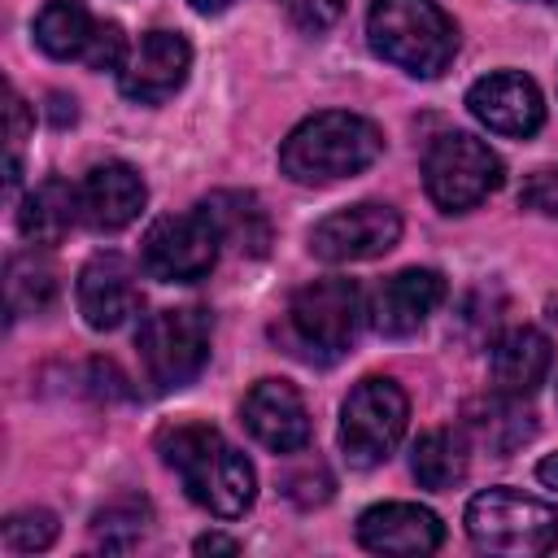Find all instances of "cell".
<instances>
[{
  "mask_svg": "<svg viewBox=\"0 0 558 558\" xmlns=\"http://www.w3.org/2000/svg\"><path fill=\"white\" fill-rule=\"evenodd\" d=\"M161 462L179 475L183 493L214 519H240L257 497L253 462L209 423H174L157 436Z\"/></svg>",
  "mask_w": 558,
  "mask_h": 558,
  "instance_id": "cell-1",
  "label": "cell"
},
{
  "mask_svg": "<svg viewBox=\"0 0 558 558\" xmlns=\"http://www.w3.org/2000/svg\"><path fill=\"white\" fill-rule=\"evenodd\" d=\"M384 153V131L349 109L310 113L279 144V170L301 187H327L362 174Z\"/></svg>",
  "mask_w": 558,
  "mask_h": 558,
  "instance_id": "cell-2",
  "label": "cell"
},
{
  "mask_svg": "<svg viewBox=\"0 0 558 558\" xmlns=\"http://www.w3.org/2000/svg\"><path fill=\"white\" fill-rule=\"evenodd\" d=\"M366 39L388 65L436 78L458 57V26L436 0H375L366 13Z\"/></svg>",
  "mask_w": 558,
  "mask_h": 558,
  "instance_id": "cell-3",
  "label": "cell"
},
{
  "mask_svg": "<svg viewBox=\"0 0 558 558\" xmlns=\"http://www.w3.org/2000/svg\"><path fill=\"white\" fill-rule=\"evenodd\" d=\"M366 314H371L366 296L353 279H340V275L314 279V283L292 292L288 314H283V340L296 357L327 366V362L349 353Z\"/></svg>",
  "mask_w": 558,
  "mask_h": 558,
  "instance_id": "cell-4",
  "label": "cell"
},
{
  "mask_svg": "<svg viewBox=\"0 0 558 558\" xmlns=\"http://www.w3.org/2000/svg\"><path fill=\"white\" fill-rule=\"evenodd\" d=\"M466 536L484 554L536 558L558 545V506L519 488H484L466 501Z\"/></svg>",
  "mask_w": 558,
  "mask_h": 558,
  "instance_id": "cell-5",
  "label": "cell"
},
{
  "mask_svg": "<svg viewBox=\"0 0 558 558\" xmlns=\"http://www.w3.org/2000/svg\"><path fill=\"white\" fill-rule=\"evenodd\" d=\"M501 157L471 131H445L423 153V187L445 214H466L501 187Z\"/></svg>",
  "mask_w": 558,
  "mask_h": 558,
  "instance_id": "cell-6",
  "label": "cell"
},
{
  "mask_svg": "<svg viewBox=\"0 0 558 558\" xmlns=\"http://www.w3.org/2000/svg\"><path fill=\"white\" fill-rule=\"evenodd\" d=\"M209 336H214L209 314L196 310V305H174V310L148 314L140 323V336H135L144 375L161 392L187 388L209 362Z\"/></svg>",
  "mask_w": 558,
  "mask_h": 558,
  "instance_id": "cell-7",
  "label": "cell"
},
{
  "mask_svg": "<svg viewBox=\"0 0 558 558\" xmlns=\"http://www.w3.org/2000/svg\"><path fill=\"white\" fill-rule=\"evenodd\" d=\"M410 397L388 375H366L340 405V449L353 466H379L405 436Z\"/></svg>",
  "mask_w": 558,
  "mask_h": 558,
  "instance_id": "cell-8",
  "label": "cell"
},
{
  "mask_svg": "<svg viewBox=\"0 0 558 558\" xmlns=\"http://www.w3.org/2000/svg\"><path fill=\"white\" fill-rule=\"evenodd\" d=\"M31 31L52 61H78L87 70H118L131 52L122 26L109 17H96L83 0H48L35 13Z\"/></svg>",
  "mask_w": 558,
  "mask_h": 558,
  "instance_id": "cell-9",
  "label": "cell"
},
{
  "mask_svg": "<svg viewBox=\"0 0 558 558\" xmlns=\"http://www.w3.org/2000/svg\"><path fill=\"white\" fill-rule=\"evenodd\" d=\"M222 253V240L214 231V222L205 218V209H187V214H166L144 231L140 244V262L153 279L161 283H196L214 270Z\"/></svg>",
  "mask_w": 558,
  "mask_h": 558,
  "instance_id": "cell-10",
  "label": "cell"
},
{
  "mask_svg": "<svg viewBox=\"0 0 558 558\" xmlns=\"http://www.w3.org/2000/svg\"><path fill=\"white\" fill-rule=\"evenodd\" d=\"M401 240V214L388 201H357L314 222L310 253L318 262L344 266V262H371L388 253Z\"/></svg>",
  "mask_w": 558,
  "mask_h": 558,
  "instance_id": "cell-11",
  "label": "cell"
},
{
  "mask_svg": "<svg viewBox=\"0 0 558 558\" xmlns=\"http://www.w3.org/2000/svg\"><path fill=\"white\" fill-rule=\"evenodd\" d=\"M192 70V44L179 31H148L118 65V92L135 105L170 100Z\"/></svg>",
  "mask_w": 558,
  "mask_h": 558,
  "instance_id": "cell-12",
  "label": "cell"
},
{
  "mask_svg": "<svg viewBox=\"0 0 558 558\" xmlns=\"http://www.w3.org/2000/svg\"><path fill=\"white\" fill-rule=\"evenodd\" d=\"M466 109L480 126H488L493 135H510V140H527L545 122V96L519 70H493L475 78L466 87Z\"/></svg>",
  "mask_w": 558,
  "mask_h": 558,
  "instance_id": "cell-13",
  "label": "cell"
},
{
  "mask_svg": "<svg viewBox=\"0 0 558 558\" xmlns=\"http://www.w3.org/2000/svg\"><path fill=\"white\" fill-rule=\"evenodd\" d=\"M440 301H445V275L432 266H405L375 288L366 310H371V327L379 336L401 340V336H414L436 314Z\"/></svg>",
  "mask_w": 558,
  "mask_h": 558,
  "instance_id": "cell-14",
  "label": "cell"
},
{
  "mask_svg": "<svg viewBox=\"0 0 558 558\" xmlns=\"http://www.w3.org/2000/svg\"><path fill=\"white\" fill-rule=\"evenodd\" d=\"M244 427L257 445H266L270 453H296L310 445V410L305 397L288 384V379H257L244 392Z\"/></svg>",
  "mask_w": 558,
  "mask_h": 558,
  "instance_id": "cell-15",
  "label": "cell"
},
{
  "mask_svg": "<svg viewBox=\"0 0 558 558\" xmlns=\"http://www.w3.org/2000/svg\"><path fill=\"white\" fill-rule=\"evenodd\" d=\"M74 301L78 314L92 331H113L122 327L135 310H140V283H135V266L122 253H96L74 283Z\"/></svg>",
  "mask_w": 558,
  "mask_h": 558,
  "instance_id": "cell-16",
  "label": "cell"
},
{
  "mask_svg": "<svg viewBox=\"0 0 558 558\" xmlns=\"http://www.w3.org/2000/svg\"><path fill=\"white\" fill-rule=\"evenodd\" d=\"M440 541V514L414 501H379L357 519V545L371 554H436Z\"/></svg>",
  "mask_w": 558,
  "mask_h": 558,
  "instance_id": "cell-17",
  "label": "cell"
},
{
  "mask_svg": "<svg viewBox=\"0 0 558 558\" xmlns=\"http://www.w3.org/2000/svg\"><path fill=\"white\" fill-rule=\"evenodd\" d=\"M148 201V187H144V174L126 161H100L83 174L78 183V209H83V222L92 231H122L140 218Z\"/></svg>",
  "mask_w": 558,
  "mask_h": 558,
  "instance_id": "cell-18",
  "label": "cell"
},
{
  "mask_svg": "<svg viewBox=\"0 0 558 558\" xmlns=\"http://www.w3.org/2000/svg\"><path fill=\"white\" fill-rule=\"evenodd\" d=\"M554 366V344L536 327H510L488 349V379L501 397H532Z\"/></svg>",
  "mask_w": 558,
  "mask_h": 558,
  "instance_id": "cell-19",
  "label": "cell"
},
{
  "mask_svg": "<svg viewBox=\"0 0 558 558\" xmlns=\"http://www.w3.org/2000/svg\"><path fill=\"white\" fill-rule=\"evenodd\" d=\"M201 209L214 222L222 248H235V253H248V257L266 253V244H270V214L262 209V201L253 192H209L201 201Z\"/></svg>",
  "mask_w": 558,
  "mask_h": 558,
  "instance_id": "cell-20",
  "label": "cell"
},
{
  "mask_svg": "<svg viewBox=\"0 0 558 558\" xmlns=\"http://www.w3.org/2000/svg\"><path fill=\"white\" fill-rule=\"evenodd\" d=\"M83 218L78 209V187H70L65 179H44L22 196L17 209V227L31 244H61L70 235V227Z\"/></svg>",
  "mask_w": 558,
  "mask_h": 558,
  "instance_id": "cell-21",
  "label": "cell"
},
{
  "mask_svg": "<svg viewBox=\"0 0 558 558\" xmlns=\"http://www.w3.org/2000/svg\"><path fill=\"white\" fill-rule=\"evenodd\" d=\"M466 436L453 432V427H436V432H423L414 440V453H410V471L423 488L432 493H445V488H458L466 480Z\"/></svg>",
  "mask_w": 558,
  "mask_h": 558,
  "instance_id": "cell-22",
  "label": "cell"
},
{
  "mask_svg": "<svg viewBox=\"0 0 558 558\" xmlns=\"http://www.w3.org/2000/svg\"><path fill=\"white\" fill-rule=\"evenodd\" d=\"M4 296H9L13 314H44L52 305V296H57V270L48 266V257H39V253L9 257Z\"/></svg>",
  "mask_w": 558,
  "mask_h": 558,
  "instance_id": "cell-23",
  "label": "cell"
},
{
  "mask_svg": "<svg viewBox=\"0 0 558 558\" xmlns=\"http://www.w3.org/2000/svg\"><path fill=\"white\" fill-rule=\"evenodd\" d=\"M57 541V519L48 510H13L4 519V545L13 554H35Z\"/></svg>",
  "mask_w": 558,
  "mask_h": 558,
  "instance_id": "cell-24",
  "label": "cell"
},
{
  "mask_svg": "<svg viewBox=\"0 0 558 558\" xmlns=\"http://www.w3.org/2000/svg\"><path fill=\"white\" fill-rule=\"evenodd\" d=\"M144 523H148V506L144 501H135V497H126V501H113V506H105L96 519H92V527H96V536H100V545L109 549V541H113V532L122 527L126 536H131V545L144 536Z\"/></svg>",
  "mask_w": 558,
  "mask_h": 558,
  "instance_id": "cell-25",
  "label": "cell"
},
{
  "mask_svg": "<svg viewBox=\"0 0 558 558\" xmlns=\"http://www.w3.org/2000/svg\"><path fill=\"white\" fill-rule=\"evenodd\" d=\"M279 9L288 13V22L305 35H323L340 22L344 13V0H279Z\"/></svg>",
  "mask_w": 558,
  "mask_h": 558,
  "instance_id": "cell-26",
  "label": "cell"
},
{
  "mask_svg": "<svg viewBox=\"0 0 558 558\" xmlns=\"http://www.w3.org/2000/svg\"><path fill=\"white\" fill-rule=\"evenodd\" d=\"M519 205L532 209V214H545V218H558V166H541L523 179L519 187Z\"/></svg>",
  "mask_w": 558,
  "mask_h": 558,
  "instance_id": "cell-27",
  "label": "cell"
},
{
  "mask_svg": "<svg viewBox=\"0 0 558 558\" xmlns=\"http://www.w3.org/2000/svg\"><path fill=\"white\" fill-rule=\"evenodd\" d=\"M26 131H31V109L17 92H9V192L17 187V174H22V144H26Z\"/></svg>",
  "mask_w": 558,
  "mask_h": 558,
  "instance_id": "cell-28",
  "label": "cell"
},
{
  "mask_svg": "<svg viewBox=\"0 0 558 558\" xmlns=\"http://www.w3.org/2000/svg\"><path fill=\"white\" fill-rule=\"evenodd\" d=\"M196 554H240V541L209 532V536H201V541H196Z\"/></svg>",
  "mask_w": 558,
  "mask_h": 558,
  "instance_id": "cell-29",
  "label": "cell"
},
{
  "mask_svg": "<svg viewBox=\"0 0 558 558\" xmlns=\"http://www.w3.org/2000/svg\"><path fill=\"white\" fill-rule=\"evenodd\" d=\"M536 480H541L545 488H554V493H558V453H549V458H541V462H536Z\"/></svg>",
  "mask_w": 558,
  "mask_h": 558,
  "instance_id": "cell-30",
  "label": "cell"
},
{
  "mask_svg": "<svg viewBox=\"0 0 558 558\" xmlns=\"http://www.w3.org/2000/svg\"><path fill=\"white\" fill-rule=\"evenodd\" d=\"M196 13H222L227 4H235V0H187Z\"/></svg>",
  "mask_w": 558,
  "mask_h": 558,
  "instance_id": "cell-31",
  "label": "cell"
},
{
  "mask_svg": "<svg viewBox=\"0 0 558 558\" xmlns=\"http://www.w3.org/2000/svg\"><path fill=\"white\" fill-rule=\"evenodd\" d=\"M536 4H558V0H536Z\"/></svg>",
  "mask_w": 558,
  "mask_h": 558,
  "instance_id": "cell-32",
  "label": "cell"
}]
</instances>
